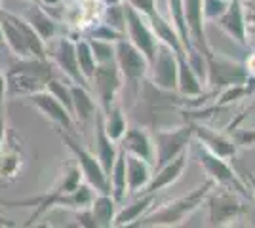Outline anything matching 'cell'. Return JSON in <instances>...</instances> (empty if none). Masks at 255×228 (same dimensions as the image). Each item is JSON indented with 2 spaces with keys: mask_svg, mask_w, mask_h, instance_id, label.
Segmentation results:
<instances>
[{
  "mask_svg": "<svg viewBox=\"0 0 255 228\" xmlns=\"http://www.w3.org/2000/svg\"><path fill=\"white\" fill-rule=\"evenodd\" d=\"M152 177V167L147 160L128 154L126 152V183H128V194H135L143 190L149 185Z\"/></svg>",
  "mask_w": 255,
  "mask_h": 228,
  "instance_id": "obj_22",
  "label": "cell"
},
{
  "mask_svg": "<svg viewBox=\"0 0 255 228\" xmlns=\"http://www.w3.org/2000/svg\"><path fill=\"white\" fill-rule=\"evenodd\" d=\"M48 44H50L48 46V59L53 63V67L59 69V73L65 75V78L69 82L78 84V86L90 87V82L82 76L80 67H78L75 40L69 38V36H59V38L50 40Z\"/></svg>",
  "mask_w": 255,
  "mask_h": 228,
  "instance_id": "obj_7",
  "label": "cell"
},
{
  "mask_svg": "<svg viewBox=\"0 0 255 228\" xmlns=\"http://www.w3.org/2000/svg\"><path fill=\"white\" fill-rule=\"evenodd\" d=\"M57 133H59L61 141L67 145V149L73 152V156L76 158V165H78L80 175L84 177L86 183L92 186L97 194H111L109 177H107L105 171H103V167H101V163H99L96 154H92L88 149H84V147L71 135V131H65V130H61V128H57Z\"/></svg>",
  "mask_w": 255,
  "mask_h": 228,
  "instance_id": "obj_3",
  "label": "cell"
},
{
  "mask_svg": "<svg viewBox=\"0 0 255 228\" xmlns=\"http://www.w3.org/2000/svg\"><path fill=\"white\" fill-rule=\"evenodd\" d=\"M103 128H105L107 135L117 143L120 141L122 135L126 133V130H128L126 116H124V112H122V109L118 107L117 103L107 110V112H103Z\"/></svg>",
  "mask_w": 255,
  "mask_h": 228,
  "instance_id": "obj_30",
  "label": "cell"
},
{
  "mask_svg": "<svg viewBox=\"0 0 255 228\" xmlns=\"http://www.w3.org/2000/svg\"><path fill=\"white\" fill-rule=\"evenodd\" d=\"M248 181H250V190H252V196H255V175L248 173Z\"/></svg>",
  "mask_w": 255,
  "mask_h": 228,
  "instance_id": "obj_41",
  "label": "cell"
},
{
  "mask_svg": "<svg viewBox=\"0 0 255 228\" xmlns=\"http://www.w3.org/2000/svg\"><path fill=\"white\" fill-rule=\"evenodd\" d=\"M117 206L118 204L111 194H96L92 206H90V211L96 219L97 228L113 227V221L117 215Z\"/></svg>",
  "mask_w": 255,
  "mask_h": 228,
  "instance_id": "obj_28",
  "label": "cell"
},
{
  "mask_svg": "<svg viewBox=\"0 0 255 228\" xmlns=\"http://www.w3.org/2000/svg\"><path fill=\"white\" fill-rule=\"evenodd\" d=\"M109 183H111V196L115 198L117 204H122L128 194V183H126V152L118 151V156L113 169L109 173Z\"/></svg>",
  "mask_w": 255,
  "mask_h": 228,
  "instance_id": "obj_27",
  "label": "cell"
},
{
  "mask_svg": "<svg viewBox=\"0 0 255 228\" xmlns=\"http://www.w3.org/2000/svg\"><path fill=\"white\" fill-rule=\"evenodd\" d=\"M213 186H215V183L208 177L198 188L192 190L191 194L173 200L150 215H143L131 227H179V225H183L185 219L191 217L192 213L202 206V202L206 200V196L210 194Z\"/></svg>",
  "mask_w": 255,
  "mask_h": 228,
  "instance_id": "obj_2",
  "label": "cell"
},
{
  "mask_svg": "<svg viewBox=\"0 0 255 228\" xmlns=\"http://www.w3.org/2000/svg\"><path fill=\"white\" fill-rule=\"evenodd\" d=\"M231 0H202V13L204 19H217L227 10Z\"/></svg>",
  "mask_w": 255,
  "mask_h": 228,
  "instance_id": "obj_35",
  "label": "cell"
},
{
  "mask_svg": "<svg viewBox=\"0 0 255 228\" xmlns=\"http://www.w3.org/2000/svg\"><path fill=\"white\" fill-rule=\"evenodd\" d=\"M206 65H208L206 84L215 87L217 91H223L225 87L236 86V84H248V80H250L248 67L219 59L213 54L206 59Z\"/></svg>",
  "mask_w": 255,
  "mask_h": 228,
  "instance_id": "obj_10",
  "label": "cell"
},
{
  "mask_svg": "<svg viewBox=\"0 0 255 228\" xmlns=\"http://www.w3.org/2000/svg\"><path fill=\"white\" fill-rule=\"evenodd\" d=\"M122 82H124V76L120 75L115 61L97 63L96 73L90 80V89L94 91V97L101 112H107L117 103V95L122 89Z\"/></svg>",
  "mask_w": 255,
  "mask_h": 228,
  "instance_id": "obj_5",
  "label": "cell"
},
{
  "mask_svg": "<svg viewBox=\"0 0 255 228\" xmlns=\"http://www.w3.org/2000/svg\"><path fill=\"white\" fill-rule=\"evenodd\" d=\"M192 135L198 137L200 145H204L208 151L213 152L215 156L227 160V162H231L236 156V151H238L236 143L233 139H229L227 135H223V133L208 128V126H192Z\"/></svg>",
  "mask_w": 255,
  "mask_h": 228,
  "instance_id": "obj_16",
  "label": "cell"
},
{
  "mask_svg": "<svg viewBox=\"0 0 255 228\" xmlns=\"http://www.w3.org/2000/svg\"><path fill=\"white\" fill-rule=\"evenodd\" d=\"M76 221H78V227L97 228L96 219H94V215H92L90 207H84V209H76Z\"/></svg>",
  "mask_w": 255,
  "mask_h": 228,
  "instance_id": "obj_37",
  "label": "cell"
},
{
  "mask_svg": "<svg viewBox=\"0 0 255 228\" xmlns=\"http://www.w3.org/2000/svg\"><path fill=\"white\" fill-rule=\"evenodd\" d=\"M115 63L128 82H139L149 73V61L133 44L120 38L115 42Z\"/></svg>",
  "mask_w": 255,
  "mask_h": 228,
  "instance_id": "obj_11",
  "label": "cell"
},
{
  "mask_svg": "<svg viewBox=\"0 0 255 228\" xmlns=\"http://www.w3.org/2000/svg\"><path fill=\"white\" fill-rule=\"evenodd\" d=\"M6 99H8V91H6V75L0 69V112L6 109Z\"/></svg>",
  "mask_w": 255,
  "mask_h": 228,
  "instance_id": "obj_38",
  "label": "cell"
},
{
  "mask_svg": "<svg viewBox=\"0 0 255 228\" xmlns=\"http://www.w3.org/2000/svg\"><path fill=\"white\" fill-rule=\"evenodd\" d=\"M23 17L31 23V27L40 34V38H42L46 44L57 36V21L53 19L52 13L46 10L38 0L29 6V10H27V13H25Z\"/></svg>",
  "mask_w": 255,
  "mask_h": 228,
  "instance_id": "obj_23",
  "label": "cell"
},
{
  "mask_svg": "<svg viewBox=\"0 0 255 228\" xmlns=\"http://www.w3.org/2000/svg\"><path fill=\"white\" fill-rule=\"evenodd\" d=\"M0 227H19V223H13V221H8V219L0 217Z\"/></svg>",
  "mask_w": 255,
  "mask_h": 228,
  "instance_id": "obj_40",
  "label": "cell"
},
{
  "mask_svg": "<svg viewBox=\"0 0 255 228\" xmlns=\"http://www.w3.org/2000/svg\"><path fill=\"white\" fill-rule=\"evenodd\" d=\"M154 204V194H143L141 200L133 202L131 206H126L124 209L117 211L115 221H113V227H131L135 221L143 217L147 211Z\"/></svg>",
  "mask_w": 255,
  "mask_h": 228,
  "instance_id": "obj_26",
  "label": "cell"
},
{
  "mask_svg": "<svg viewBox=\"0 0 255 228\" xmlns=\"http://www.w3.org/2000/svg\"><path fill=\"white\" fill-rule=\"evenodd\" d=\"M181 2H183L185 21H187V29H189L192 48L208 59L213 52L212 48H210V44H208V38H206V31H204L202 0H181Z\"/></svg>",
  "mask_w": 255,
  "mask_h": 228,
  "instance_id": "obj_14",
  "label": "cell"
},
{
  "mask_svg": "<svg viewBox=\"0 0 255 228\" xmlns=\"http://www.w3.org/2000/svg\"><path fill=\"white\" fill-rule=\"evenodd\" d=\"M217 25L240 46L248 44V25H246V10L242 0H231L221 17H217Z\"/></svg>",
  "mask_w": 255,
  "mask_h": 228,
  "instance_id": "obj_15",
  "label": "cell"
},
{
  "mask_svg": "<svg viewBox=\"0 0 255 228\" xmlns=\"http://www.w3.org/2000/svg\"><path fill=\"white\" fill-rule=\"evenodd\" d=\"M103 23H105V25H109L111 29L118 31V33H124V31H126L124 6H122V4L105 6V10H103Z\"/></svg>",
  "mask_w": 255,
  "mask_h": 228,
  "instance_id": "obj_34",
  "label": "cell"
},
{
  "mask_svg": "<svg viewBox=\"0 0 255 228\" xmlns=\"http://www.w3.org/2000/svg\"><path fill=\"white\" fill-rule=\"evenodd\" d=\"M0 44H2V27H0Z\"/></svg>",
  "mask_w": 255,
  "mask_h": 228,
  "instance_id": "obj_43",
  "label": "cell"
},
{
  "mask_svg": "<svg viewBox=\"0 0 255 228\" xmlns=\"http://www.w3.org/2000/svg\"><path fill=\"white\" fill-rule=\"evenodd\" d=\"M168 10L171 15V25L179 34V40L183 44V50L187 57L196 54V50L192 48L191 36H189V29H187V21H185V11H183V2L181 0H168Z\"/></svg>",
  "mask_w": 255,
  "mask_h": 228,
  "instance_id": "obj_29",
  "label": "cell"
},
{
  "mask_svg": "<svg viewBox=\"0 0 255 228\" xmlns=\"http://www.w3.org/2000/svg\"><path fill=\"white\" fill-rule=\"evenodd\" d=\"M149 69L152 71V82L156 87L166 91L177 89V55L173 54L170 46L158 42Z\"/></svg>",
  "mask_w": 255,
  "mask_h": 228,
  "instance_id": "obj_12",
  "label": "cell"
},
{
  "mask_svg": "<svg viewBox=\"0 0 255 228\" xmlns=\"http://www.w3.org/2000/svg\"><path fill=\"white\" fill-rule=\"evenodd\" d=\"M192 139V126H183L177 130L164 131L158 130L154 135V169L162 167L164 163L171 162L175 156L187 149Z\"/></svg>",
  "mask_w": 255,
  "mask_h": 228,
  "instance_id": "obj_9",
  "label": "cell"
},
{
  "mask_svg": "<svg viewBox=\"0 0 255 228\" xmlns=\"http://www.w3.org/2000/svg\"><path fill=\"white\" fill-rule=\"evenodd\" d=\"M210 207V227H229L246 213L248 207L240 200V194L221 186L219 190L206 196Z\"/></svg>",
  "mask_w": 255,
  "mask_h": 228,
  "instance_id": "obj_6",
  "label": "cell"
},
{
  "mask_svg": "<svg viewBox=\"0 0 255 228\" xmlns=\"http://www.w3.org/2000/svg\"><path fill=\"white\" fill-rule=\"evenodd\" d=\"M46 89L52 93L53 97L57 99L59 103H63L65 107L69 109V112L73 114V95H71V82H63L59 76L53 75L50 80H48V86ZM75 118V116H73Z\"/></svg>",
  "mask_w": 255,
  "mask_h": 228,
  "instance_id": "obj_32",
  "label": "cell"
},
{
  "mask_svg": "<svg viewBox=\"0 0 255 228\" xmlns=\"http://www.w3.org/2000/svg\"><path fill=\"white\" fill-rule=\"evenodd\" d=\"M124 17H126L128 40L147 57L150 65V61L154 59V54H156V48H158V38L152 33L149 19L128 4H124Z\"/></svg>",
  "mask_w": 255,
  "mask_h": 228,
  "instance_id": "obj_8",
  "label": "cell"
},
{
  "mask_svg": "<svg viewBox=\"0 0 255 228\" xmlns=\"http://www.w3.org/2000/svg\"><path fill=\"white\" fill-rule=\"evenodd\" d=\"M0 10H2V8H0Z\"/></svg>",
  "mask_w": 255,
  "mask_h": 228,
  "instance_id": "obj_44",
  "label": "cell"
},
{
  "mask_svg": "<svg viewBox=\"0 0 255 228\" xmlns=\"http://www.w3.org/2000/svg\"><path fill=\"white\" fill-rule=\"evenodd\" d=\"M55 75L50 59H17L11 61L6 71V91L8 97H29L48 86V80Z\"/></svg>",
  "mask_w": 255,
  "mask_h": 228,
  "instance_id": "obj_1",
  "label": "cell"
},
{
  "mask_svg": "<svg viewBox=\"0 0 255 228\" xmlns=\"http://www.w3.org/2000/svg\"><path fill=\"white\" fill-rule=\"evenodd\" d=\"M120 143V149L124 152L147 160L150 165L154 163V143L143 128H128Z\"/></svg>",
  "mask_w": 255,
  "mask_h": 228,
  "instance_id": "obj_18",
  "label": "cell"
},
{
  "mask_svg": "<svg viewBox=\"0 0 255 228\" xmlns=\"http://www.w3.org/2000/svg\"><path fill=\"white\" fill-rule=\"evenodd\" d=\"M105 6H113V4H122V0H101Z\"/></svg>",
  "mask_w": 255,
  "mask_h": 228,
  "instance_id": "obj_42",
  "label": "cell"
},
{
  "mask_svg": "<svg viewBox=\"0 0 255 228\" xmlns=\"http://www.w3.org/2000/svg\"><path fill=\"white\" fill-rule=\"evenodd\" d=\"M88 44H90V48H92V54H94L97 63L115 61V42H109V40H101V38L90 36V38H88Z\"/></svg>",
  "mask_w": 255,
  "mask_h": 228,
  "instance_id": "obj_33",
  "label": "cell"
},
{
  "mask_svg": "<svg viewBox=\"0 0 255 228\" xmlns=\"http://www.w3.org/2000/svg\"><path fill=\"white\" fill-rule=\"evenodd\" d=\"M122 2L131 6L133 10H137L139 13H143L145 17H149L156 11V0H122Z\"/></svg>",
  "mask_w": 255,
  "mask_h": 228,
  "instance_id": "obj_36",
  "label": "cell"
},
{
  "mask_svg": "<svg viewBox=\"0 0 255 228\" xmlns=\"http://www.w3.org/2000/svg\"><path fill=\"white\" fill-rule=\"evenodd\" d=\"M8 128H6V114L4 112H0V149H2V145H4V139H6V133H8Z\"/></svg>",
  "mask_w": 255,
  "mask_h": 228,
  "instance_id": "obj_39",
  "label": "cell"
},
{
  "mask_svg": "<svg viewBox=\"0 0 255 228\" xmlns=\"http://www.w3.org/2000/svg\"><path fill=\"white\" fill-rule=\"evenodd\" d=\"M185 167H187V152L183 151L179 156H175L171 162L164 163L162 167H158L156 173L150 177L149 185L145 186L141 192H143V194H156L158 190L170 186L171 183H175L181 175H183Z\"/></svg>",
  "mask_w": 255,
  "mask_h": 228,
  "instance_id": "obj_17",
  "label": "cell"
},
{
  "mask_svg": "<svg viewBox=\"0 0 255 228\" xmlns=\"http://www.w3.org/2000/svg\"><path fill=\"white\" fill-rule=\"evenodd\" d=\"M27 101L42 114L44 118L53 122L57 128L73 133V130H75V118H73V114L69 112V109L65 107L63 103H59L57 99L53 97L48 89L32 93V95L27 97Z\"/></svg>",
  "mask_w": 255,
  "mask_h": 228,
  "instance_id": "obj_13",
  "label": "cell"
},
{
  "mask_svg": "<svg viewBox=\"0 0 255 228\" xmlns=\"http://www.w3.org/2000/svg\"><path fill=\"white\" fill-rule=\"evenodd\" d=\"M75 48H76V59H78L80 73H82V76L90 82L94 73H96L97 61H96V57H94V54H92V48H90V44H88V38L75 40Z\"/></svg>",
  "mask_w": 255,
  "mask_h": 228,
  "instance_id": "obj_31",
  "label": "cell"
},
{
  "mask_svg": "<svg viewBox=\"0 0 255 228\" xmlns=\"http://www.w3.org/2000/svg\"><path fill=\"white\" fill-rule=\"evenodd\" d=\"M71 95H73V116L78 124L86 126L92 118H96V112L99 110L96 97L90 87L78 86L71 82Z\"/></svg>",
  "mask_w": 255,
  "mask_h": 228,
  "instance_id": "obj_21",
  "label": "cell"
},
{
  "mask_svg": "<svg viewBox=\"0 0 255 228\" xmlns=\"http://www.w3.org/2000/svg\"><path fill=\"white\" fill-rule=\"evenodd\" d=\"M23 163H25V156L19 145L8 141V133H6L4 145L0 149V181L10 183L13 179H17L21 173Z\"/></svg>",
  "mask_w": 255,
  "mask_h": 228,
  "instance_id": "obj_20",
  "label": "cell"
},
{
  "mask_svg": "<svg viewBox=\"0 0 255 228\" xmlns=\"http://www.w3.org/2000/svg\"><path fill=\"white\" fill-rule=\"evenodd\" d=\"M196 154H198V160H200V163L204 165L208 177L212 179L215 185L225 186V188H229V190H234L236 194H240L242 198H246V200L252 198V190L246 186V183L238 177V173L231 167V163L227 162V160L215 156V154L208 151L204 145H198Z\"/></svg>",
  "mask_w": 255,
  "mask_h": 228,
  "instance_id": "obj_4",
  "label": "cell"
},
{
  "mask_svg": "<svg viewBox=\"0 0 255 228\" xmlns=\"http://www.w3.org/2000/svg\"><path fill=\"white\" fill-rule=\"evenodd\" d=\"M147 19H149L150 29H152L154 36L158 38V42L170 46L171 50H173V54L177 55V57H181V55H185V57H187L185 50H183V44H181V40H179V34H177V31L173 29L171 21H166L158 11H154V13L149 15Z\"/></svg>",
  "mask_w": 255,
  "mask_h": 228,
  "instance_id": "obj_24",
  "label": "cell"
},
{
  "mask_svg": "<svg viewBox=\"0 0 255 228\" xmlns=\"http://www.w3.org/2000/svg\"><path fill=\"white\" fill-rule=\"evenodd\" d=\"M118 149L117 141H113L109 135H107L105 128H103V112L97 110L96 112V156L105 175L109 177L111 169H113V163L118 156Z\"/></svg>",
  "mask_w": 255,
  "mask_h": 228,
  "instance_id": "obj_19",
  "label": "cell"
},
{
  "mask_svg": "<svg viewBox=\"0 0 255 228\" xmlns=\"http://www.w3.org/2000/svg\"><path fill=\"white\" fill-rule=\"evenodd\" d=\"M204 84L196 76L185 55L177 57V91L185 97H198L202 95Z\"/></svg>",
  "mask_w": 255,
  "mask_h": 228,
  "instance_id": "obj_25",
  "label": "cell"
}]
</instances>
